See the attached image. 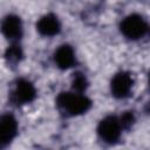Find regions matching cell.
<instances>
[{"label":"cell","instance_id":"cell-1","mask_svg":"<svg viewBox=\"0 0 150 150\" xmlns=\"http://www.w3.org/2000/svg\"><path fill=\"white\" fill-rule=\"evenodd\" d=\"M57 104L70 115H79L86 112L90 107V101L81 94L62 93L57 97Z\"/></svg>","mask_w":150,"mask_h":150},{"label":"cell","instance_id":"cell-2","mask_svg":"<svg viewBox=\"0 0 150 150\" xmlns=\"http://www.w3.org/2000/svg\"><path fill=\"white\" fill-rule=\"evenodd\" d=\"M148 29V25L144 19L137 14L129 15L121 23L122 33L129 39H138L145 34Z\"/></svg>","mask_w":150,"mask_h":150},{"label":"cell","instance_id":"cell-3","mask_svg":"<svg viewBox=\"0 0 150 150\" xmlns=\"http://www.w3.org/2000/svg\"><path fill=\"white\" fill-rule=\"evenodd\" d=\"M121 128H122L121 121H118L116 117L109 116L100 123L98 134L105 142L112 143V142L117 141V138L120 137Z\"/></svg>","mask_w":150,"mask_h":150},{"label":"cell","instance_id":"cell-4","mask_svg":"<svg viewBox=\"0 0 150 150\" xmlns=\"http://www.w3.org/2000/svg\"><path fill=\"white\" fill-rule=\"evenodd\" d=\"M131 87H132V79L127 73H120L115 75V77L111 81L112 95L118 98H123L128 96L131 90Z\"/></svg>","mask_w":150,"mask_h":150},{"label":"cell","instance_id":"cell-5","mask_svg":"<svg viewBox=\"0 0 150 150\" xmlns=\"http://www.w3.org/2000/svg\"><path fill=\"white\" fill-rule=\"evenodd\" d=\"M16 129H18V123L15 121V118L7 114L4 115L1 117V122H0V142L1 145H6L7 143H9L13 137L16 134Z\"/></svg>","mask_w":150,"mask_h":150},{"label":"cell","instance_id":"cell-6","mask_svg":"<svg viewBox=\"0 0 150 150\" xmlns=\"http://www.w3.org/2000/svg\"><path fill=\"white\" fill-rule=\"evenodd\" d=\"M35 97V88L34 86L26 81V80H20L15 87L13 98L14 102L18 104H25L30 102Z\"/></svg>","mask_w":150,"mask_h":150},{"label":"cell","instance_id":"cell-7","mask_svg":"<svg viewBox=\"0 0 150 150\" xmlns=\"http://www.w3.org/2000/svg\"><path fill=\"white\" fill-rule=\"evenodd\" d=\"M2 33L9 40L19 39L22 34L20 19L15 15H8L2 22Z\"/></svg>","mask_w":150,"mask_h":150},{"label":"cell","instance_id":"cell-8","mask_svg":"<svg viewBox=\"0 0 150 150\" xmlns=\"http://www.w3.org/2000/svg\"><path fill=\"white\" fill-rule=\"evenodd\" d=\"M38 30L46 36H53L59 33L60 30V23L55 15L48 14L43 18H41L36 25Z\"/></svg>","mask_w":150,"mask_h":150},{"label":"cell","instance_id":"cell-9","mask_svg":"<svg viewBox=\"0 0 150 150\" xmlns=\"http://www.w3.org/2000/svg\"><path fill=\"white\" fill-rule=\"evenodd\" d=\"M55 62L62 69L70 68L75 63V55H74L71 47H69L67 45L61 46L55 52Z\"/></svg>","mask_w":150,"mask_h":150},{"label":"cell","instance_id":"cell-10","mask_svg":"<svg viewBox=\"0 0 150 150\" xmlns=\"http://www.w3.org/2000/svg\"><path fill=\"white\" fill-rule=\"evenodd\" d=\"M73 84H74V88L77 90V91H82L84 88H86V79L82 74H76V76L74 77V81H73Z\"/></svg>","mask_w":150,"mask_h":150},{"label":"cell","instance_id":"cell-11","mask_svg":"<svg viewBox=\"0 0 150 150\" xmlns=\"http://www.w3.org/2000/svg\"><path fill=\"white\" fill-rule=\"evenodd\" d=\"M20 56H21V52L16 46H14L7 50V59L11 61H18L20 59Z\"/></svg>","mask_w":150,"mask_h":150}]
</instances>
